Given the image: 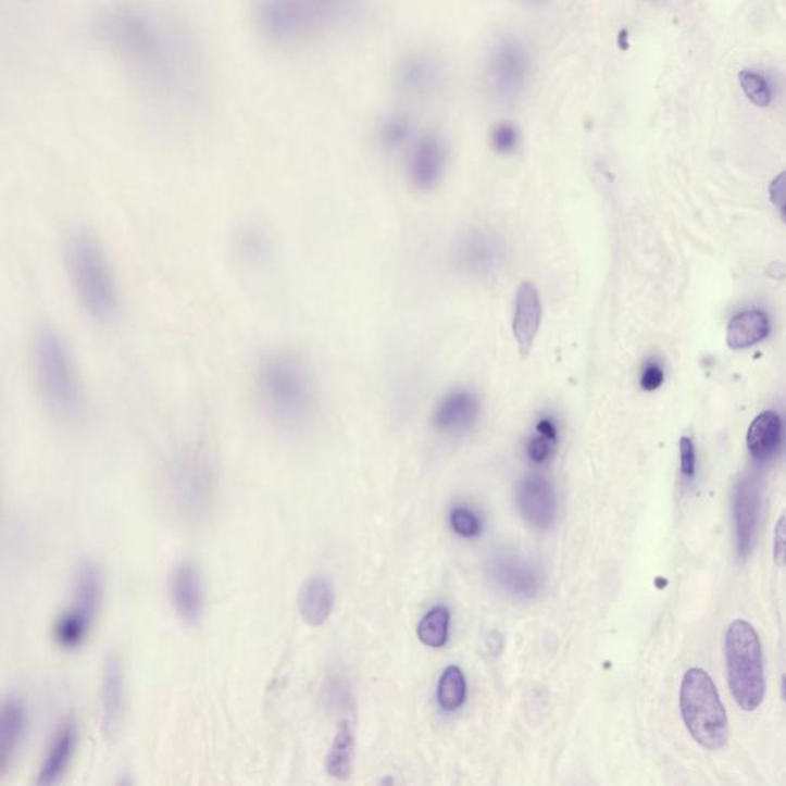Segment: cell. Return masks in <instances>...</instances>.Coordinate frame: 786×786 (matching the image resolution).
<instances>
[{"label": "cell", "mask_w": 786, "mask_h": 786, "mask_svg": "<svg viewBox=\"0 0 786 786\" xmlns=\"http://www.w3.org/2000/svg\"><path fill=\"white\" fill-rule=\"evenodd\" d=\"M33 366L37 389L48 411L63 421L79 419L85 406L84 387L68 346L53 327L37 330Z\"/></svg>", "instance_id": "3"}, {"label": "cell", "mask_w": 786, "mask_h": 786, "mask_svg": "<svg viewBox=\"0 0 786 786\" xmlns=\"http://www.w3.org/2000/svg\"><path fill=\"white\" fill-rule=\"evenodd\" d=\"M681 450V472L687 479L695 478L696 475V447L690 437H682L679 442Z\"/></svg>", "instance_id": "35"}, {"label": "cell", "mask_w": 786, "mask_h": 786, "mask_svg": "<svg viewBox=\"0 0 786 786\" xmlns=\"http://www.w3.org/2000/svg\"><path fill=\"white\" fill-rule=\"evenodd\" d=\"M784 420L777 412L760 413L748 428L747 445L752 460L759 463L770 461L784 442Z\"/></svg>", "instance_id": "23"}, {"label": "cell", "mask_w": 786, "mask_h": 786, "mask_svg": "<svg viewBox=\"0 0 786 786\" xmlns=\"http://www.w3.org/2000/svg\"><path fill=\"white\" fill-rule=\"evenodd\" d=\"M490 145L498 154H513L521 145L520 128L509 121L495 123L490 132Z\"/></svg>", "instance_id": "32"}, {"label": "cell", "mask_w": 786, "mask_h": 786, "mask_svg": "<svg viewBox=\"0 0 786 786\" xmlns=\"http://www.w3.org/2000/svg\"><path fill=\"white\" fill-rule=\"evenodd\" d=\"M784 696L786 699V676H784Z\"/></svg>", "instance_id": "39"}, {"label": "cell", "mask_w": 786, "mask_h": 786, "mask_svg": "<svg viewBox=\"0 0 786 786\" xmlns=\"http://www.w3.org/2000/svg\"><path fill=\"white\" fill-rule=\"evenodd\" d=\"M560 445V427L551 413L539 416L525 445V453L535 465L549 463Z\"/></svg>", "instance_id": "25"}, {"label": "cell", "mask_w": 786, "mask_h": 786, "mask_svg": "<svg viewBox=\"0 0 786 786\" xmlns=\"http://www.w3.org/2000/svg\"><path fill=\"white\" fill-rule=\"evenodd\" d=\"M449 521L454 534L463 536V538H476L483 532V521L469 507H453L450 510Z\"/></svg>", "instance_id": "33"}, {"label": "cell", "mask_w": 786, "mask_h": 786, "mask_svg": "<svg viewBox=\"0 0 786 786\" xmlns=\"http://www.w3.org/2000/svg\"><path fill=\"white\" fill-rule=\"evenodd\" d=\"M263 411L283 432L298 434L314 420L316 389L308 364L290 350L264 355L255 372Z\"/></svg>", "instance_id": "1"}, {"label": "cell", "mask_w": 786, "mask_h": 786, "mask_svg": "<svg viewBox=\"0 0 786 786\" xmlns=\"http://www.w3.org/2000/svg\"><path fill=\"white\" fill-rule=\"evenodd\" d=\"M541 322V297L532 283H523L517 289L515 314H513V335L521 355H527L534 348Z\"/></svg>", "instance_id": "20"}, {"label": "cell", "mask_w": 786, "mask_h": 786, "mask_svg": "<svg viewBox=\"0 0 786 786\" xmlns=\"http://www.w3.org/2000/svg\"><path fill=\"white\" fill-rule=\"evenodd\" d=\"M516 507L521 517L538 531H547L557 521V491L541 475L525 476L516 487Z\"/></svg>", "instance_id": "14"}, {"label": "cell", "mask_w": 786, "mask_h": 786, "mask_svg": "<svg viewBox=\"0 0 786 786\" xmlns=\"http://www.w3.org/2000/svg\"><path fill=\"white\" fill-rule=\"evenodd\" d=\"M103 599L102 570L95 561L77 564L74 575L73 607L55 621L53 636L63 650H77L84 646L100 612Z\"/></svg>", "instance_id": "8"}, {"label": "cell", "mask_w": 786, "mask_h": 786, "mask_svg": "<svg viewBox=\"0 0 786 786\" xmlns=\"http://www.w3.org/2000/svg\"><path fill=\"white\" fill-rule=\"evenodd\" d=\"M465 695H467V684H465L464 673L458 666H449L438 682L439 707L445 711L460 710L463 707Z\"/></svg>", "instance_id": "27"}, {"label": "cell", "mask_w": 786, "mask_h": 786, "mask_svg": "<svg viewBox=\"0 0 786 786\" xmlns=\"http://www.w3.org/2000/svg\"><path fill=\"white\" fill-rule=\"evenodd\" d=\"M350 3L352 0H262L260 22L274 39L294 40L334 24Z\"/></svg>", "instance_id": "7"}, {"label": "cell", "mask_w": 786, "mask_h": 786, "mask_svg": "<svg viewBox=\"0 0 786 786\" xmlns=\"http://www.w3.org/2000/svg\"><path fill=\"white\" fill-rule=\"evenodd\" d=\"M679 703L684 724L700 747L710 751L725 747L728 716L716 685L706 670L690 669L684 674Z\"/></svg>", "instance_id": "5"}, {"label": "cell", "mask_w": 786, "mask_h": 786, "mask_svg": "<svg viewBox=\"0 0 786 786\" xmlns=\"http://www.w3.org/2000/svg\"><path fill=\"white\" fill-rule=\"evenodd\" d=\"M27 724V708L22 699L16 695L7 696L0 710V778L13 766L24 744Z\"/></svg>", "instance_id": "18"}, {"label": "cell", "mask_w": 786, "mask_h": 786, "mask_svg": "<svg viewBox=\"0 0 786 786\" xmlns=\"http://www.w3.org/2000/svg\"><path fill=\"white\" fill-rule=\"evenodd\" d=\"M447 165V147L437 134L421 136L409 155V178L420 191H431L441 180Z\"/></svg>", "instance_id": "16"}, {"label": "cell", "mask_w": 786, "mask_h": 786, "mask_svg": "<svg viewBox=\"0 0 786 786\" xmlns=\"http://www.w3.org/2000/svg\"><path fill=\"white\" fill-rule=\"evenodd\" d=\"M481 401L469 389H454L438 401L432 424L439 434L461 435L471 431L478 421Z\"/></svg>", "instance_id": "17"}, {"label": "cell", "mask_w": 786, "mask_h": 786, "mask_svg": "<svg viewBox=\"0 0 786 786\" xmlns=\"http://www.w3.org/2000/svg\"><path fill=\"white\" fill-rule=\"evenodd\" d=\"M217 490L214 460L203 445L186 446L167 464L163 497L171 513L184 524L207 520Z\"/></svg>", "instance_id": "4"}, {"label": "cell", "mask_w": 786, "mask_h": 786, "mask_svg": "<svg viewBox=\"0 0 786 786\" xmlns=\"http://www.w3.org/2000/svg\"><path fill=\"white\" fill-rule=\"evenodd\" d=\"M125 721V672L117 651H108L102 676V732L110 743L117 739Z\"/></svg>", "instance_id": "15"}, {"label": "cell", "mask_w": 786, "mask_h": 786, "mask_svg": "<svg viewBox=\"0 0 786 786\" xmlns=\"http://www.w3.org/2000/svg\"><path fill=\"white\" fill-rule=\"evenodd\" d=\"M771 333V323L765 312L748 309L734 315L726 330V342L733 350H744L759 345Z\"/></svg>", "instance_id": "24"}, {"label": "cell", "mask_w": 786, "mask_h": 786, "mask_svg": "<svg viewBox=\"0 0 786 786\" xmlns=\"http://www.w3.org/2000/svg\"><path fill=\"white\" fill-rule=\"evenodd\" d=\"M726 674L734 700L745 711H756L765 699L762 644L758 632L744 620L729 624L725 636Z\"/></svg>", "instance_id": "6"}, {"label": "cell", "mask_w": 786, "mask_h": 786, "mask_svg": "<svg viewBox=\"0 0 786 786\" xmlns=\"http://www.w3.org/2000/svg\"><path fill=\"white\" fill-rule=\"evenodd\" d=\"M395 80L406 96L428 99L445 87L446 66L432 51H411L397 63Z\"/></svg>", "instance_id": "11"}, {"label": "cell", "mask_w": 786, "mask_h": 786, "mask_svg": "<svg viewBox=\"0 0 786 786\" xmlns=\"http://www.w3.org/2000/svg\"><path fill=\"white\" fill-rule=\"evenodd\" d=\"M759 506V481L754 476H745L736 486L733 506L737 551H739L740 558L750 553L756 525H758Z\"/></svg>", "instance_id": "19"}, {"label": "cell", "mask_w": 786, "mask_h": 786, "mask_svg": "<svg viewBox=\"0 0 786 786\" xmlns=\"http://www.w3.org/2000/svg\"><path fill=\"white\" fill-rule=\"evenodd\" d=\"M765 274L774 280H784L786 278V263L774 262L766 267Z\"/></svg>", "instance_id": "38"}, {"label": "cell", "mask_w": 786, "mask_h": 786, "mask_svg": "<svg viewBox=\"0 0 786 786\" xmlns=\"http://www.w3.org/2000/svg\"><path fill=\"white\" fill-rule=\"evenodd\" d=\"M335 606L333 584L324 576L309 577L298 594V612L311 627H322L329 620Z\"/></svg>", "instance_id": "22"}, {"label": "cell", "mask_w": 786, "mask_h": 786, "mask_svg": "<svg viewBox=\"0 0 786 786\" xmlns=\"http://www.w3.org/2000/svg\"><path fill=\"white\" fill-rule=\"evenodd\" d=\"M534 2H539V0H534Z\"/></svg>", "instance_id": "40"}, {"label": "cell", "mask_w": 786, "mask_h": 786, "mask_svg": "<svg viewBox=\"0 0 786 786\" xmlns=\"http://www.w3.org/2000/svg\"><path fill=\"white\" fill-rule=\"evenodd\" d=\"M413 122L406 114H390L379 125V140L389 151H397L413 139Z\"/></svg>", "instance_id": "29"}, {"label": "cell", "mask_w": 786, "mask_h": 786, "mask_svg": "<svg viewBox=\"0 0 786 786\" xmlns=\"http://www.w3.org/2000/svg\"><path fill=\"white\" fill-rule=\"evenodd\" d=\"M66 267L76 296L89 315L110 322L118 311V288L102 241L88 227H74L65 238Z\"/></svg>", "instance_id": "2"}, {"label": "cell", "mask_w": 786, "mask_h": 786, "mask_svg": "<svg viewBox=\"0 0 786 786\" xmlns=\"http://www.w3.org/2000/svg\"><path fill=\"white\" fill-rule=\"evenodd\" d=\"M773 558L778 567L786 564V510L778 517L774 528Z\"/></svg>", "instance_id": "36"}, {"label": "cell", "mask_w": 786, "mask_h": 786, "mask_svg": "<svg viewBox=\"0 0 786 786\" xmlns=\"http://www.w3.org/2000/svg\"><path fill=\"white\" fill-rule=\"evenodd\" d=\"M353 752H355V739L352 726L349 721H342L326 756L327 774L337 781H346L352 773Z\"/></svg>", "instance_id": "26"}, {"label": "cell", "mask_w": 786, "mask_h": 786, "mask_svg": "<svg viewBox=\"0 0 786 786\" xmlns=\"http://www.w3.org/2000/svg\"><path fill=\"white\" fill-rule=\"evenodd\" d=\"M506 244L490 230L473 229L458 240L454 264L469 277L487 278L506 263Z\"/></svg>", "instance_id": "10"}, {"label": "cell", "mask_w": 786, "mask_h": 786, "mask_svg": "<svg viewBox=\"0 0 786 786\" xmlns=\"http://www.w3.org/2000/svg\"><path fill=\"white\" fill-rule=\"evenodd\" d=\"M640 387L647 392H653L664 385L665 372L662 364L656 359H648L640 371Z\"/></svg>", "instance_id": "34"}, {"label": "cell", "mask_w": 786, "mask_h": 786, "mask_svg": "<svg viewBox=\"0 0 786 786\" xmlns=\"http://www.w3.org/2000/svg\"><path fill=\"white\" fill-rule=\"evenodd\" d=\"M490 579L495 586L512 598L532 601L538 598L544 588V575L534 562L525 560L516 553H498L491 558L489 565Z\"/></svg>", "instance_id": "12"}, {"label": "cell", "mask_w": 786, "mask_h": 786, "mask_svg": "<svg viewBox=\"0 0 786 786\" xmlns=\"http://www.w3.org/2000/svg\"><path fill=\"white\" fill-rule=\"evenodd\" d=\"M532 76V54L520 37H498L486 59V85L499 103H512L523 96Z\"/></svg>", "instance_id": "9"}, {"label": "cell", "mask_w": 786, "mask_h": 786, "mask_svg": "<svg viewBox=\"0 0 786 786\" xmlns=\"http://www.w3.org/2000/svg\"><path fill=\"white\" fill-rule=\"evenodd\" d=\"M450 612L446 607H434L424 614L419 625V638L431 648L445 647L449 640Z\"/></svg>", "instance_id": "28"}, {"label": "cell", "mask_w": 786, "mask_h": 786, "mask_svg": "<svg viewBox=\"0 0 786 786\" xmlns=\"http://www.w3.org/2000/svg\"><path fill=\"white\" fill-rule=\"evenodd\" d=\"M77 736L79 734H77L76 722H63L61 728L54 734L47 754H45L42 766L37 773V785H54L61 781L71 765L74 752H76Z\"/></svg>", "instance_id": "21"}, {"label": "cell", "mask_w": 786, "mask_h": 786, "mask_svg": "<svg viewBox=\"0 0 786 786\" xmlns=\"http://www.w3.org/2000/svg\"><path fill=\"white\" fill-rule=\"evenodd\" d=\"M167 591H170L171 603L174 612L185 624L199 625L203 620L204 606V583L199 565L191 560H182L171 570L167 579Z\"/></svg>", "instance_id": "13"}, {"label": "cell", "mask_w": 786, "mask_h": 786, "mask_svg": "<svg viewBox=\"0 0 786 786\" xmlns=\"http://www.w3.org/2000/svg\"><path fill=\"white\" fill-rule=\"evenodd\" d=\"M740 88L756 107L766 108L773 102L769 80L756 71L744 70L739 74Z\"/></svg>", "instance_id": "31"}, {"label": "cell", "mask_w": 786, "mask_h": 786, "mask_svg": "<svg viewBox=\"0 0 786 786\" xmlns=\"http://www.w3.org/2000/svg\"><path fill=\"white\" fill-rule=\"evenodd\" d=\"M770 199L774 207L781 211L782 217L786 222V171L778 174L770 185Z\"/></svg>", "instance_id": "37"}, {"label": "cell", "mask_w": 786, "mask_h": 786, "mask_svg": "<svg viewBox=\"0 0 786 786\" xmlns=\"http://www.w3.org/2000/svg\"><path fill=\"white\" fill-rule=\"evenodd\" d=\"M237 251L246 262L262 263L270 255V237L259 226H246L238 233Z\"/></svg>", "instance_id": "30"}]
</instances>
